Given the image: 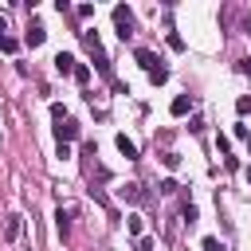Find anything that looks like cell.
Listing matches in <instances>:
<instances>
[{
  "instance_id": "1",
  "label": "cell",
  "mask_w": 251,
  "mask_h": 251,
  "mask_svg": "<svg viewBox=\"0 0 251 251\" xmlns=\"http://www.w3.org/2000/svg\"><path fill=\"white\" fill-rule=\"evenodd\" d=\"M114 24H118V35H122V39H129V35H133V12H129L126 4H118V8H114Z\"/></svg>"
},
{
  "instance_id": "2",
  "label": "cell",
  "mask_w": 251,
  "mask_h": 251,
  "mask_svg": "<svg viewBox=\"0 0 251 251\" xmlns=\"http://www.w3.org/2000/svg\"><path fill=\"white\" fill-rule=\"evenodd\" d=\"M55 137H59V145H67V141H78V122H59L55 126Z\"/></svg>"
},
{
  "instance_id": "3",
  "label": "cell",
  "mask_w": 251,
  "mask_h": 251,
  "mask_svg": "<svg viewBox=\"0 0 251 251\" xmlns=\"http://www.w3.org/2000/svg\"><path fill=\"white\" fill-rule=\"evenodd\" d=\"M75 67H78V59H75L71 51H59V55H55V71H59V75H75Z\"/></svg>"
},
{
  "instance_id": "4",
  "label": "cell",
  "mask_w": 251,
  "mask_h": 251,
  "mask_svg": "<svg viewBox=\"0 0 251 251\" xmlns=\"http://www.w3.org/2000/svg\"><path fill=\"white\" fill-rule=\"evenodd\" d=\"M133 55H137V63H141V67H145V71H149V75H153V71H157V67H161V59H157V55H153V51H149V47H137V51H133Z\"/></svg>"
},
{
  "instance_id": "5",
  "label": "cell",
  "mask_w": 251,
  "mask_h": 251,
  "mask_svg": "<svg viewBox=\"0 0 251 251\" xmlns=\"http://www.w3.org/2000/svg\"><path fill=\"white\" fill-rule=\"evenodd\" d=\"M192 106H196V102H192V94H176V98H173V106H169V110H173V114H176V118H184V114H188V110H192Z\"/></svg>"
},
{
  "instance_id": "6",
  "label": "cell",
  "mask_w": 251,
  "mask_h": 251,
  "mask_svg": "<svg viewBox=\"0 0 251 251\" xmlns=\"http://www.w3.org/2000/svg\"><path fill=\"white\" fill-rule=\"evenodd\" d=\"M24 39H27V47H39V43H43V39H47V31H43V24H31V27H27V35H24Z\"/></svg>"
},
{
  "instance_id": "7",
  "label": "cell",
  "mask_w": 251,
  "mask_h": 251,
  "mask_svg": "<svg viewBox=\"0 0 251 251\" xmlns=\"http://www.w3.org/2000/svg\"><path fill=\"white\" fill-rule=\"evenodd\" d=\"M118 149H122V157H126V161H137V145H133L126 133H118Z\"/></svg>"
},
{
  "instance_id": "8",
  "label": "cell",
  "mask_w": 251,
  "mask_h": 251,
  "mask_svg": "<svg viewBox=\"0 0 251 251\" xmlns=\"http://www.w3.org/2000/svg\"><path fill=\"white\" fill-rule=\"evenodd\" d=\"M55 227H59V235L67 239V235H71V212H63V208H59V212H55Z\"/></svg>"
},
{
  "instance_id": "9",
  "label": "cell",
  "mask_w": 251,
  "mask_h": 251,
  "mask_svg": "<svg viewBox=\"0 0 251 251\" xmlns=\"http://www.w3.org/2000/svg\"><path fill=\"white\" fill-rule=\"evenodd\" d=\"M122 196H126V200H133V204H141V200H145L141 184H126V188H122Z\"/></svg>"
},
{
  "instance_id": "10",
  "label": "cell",
  "mask_w": 251,
  "mask_h": 251,
  "mask_svg": "<svg viewBox=\"0 0 251 251\" xmlns=\"http://www.w3.org/2000/svg\"><path fill=\"white\" fill-rule=\"evenodd\" d=\"M20 235V216H8L4 220V239H16Z\"/></svg>"
},
{
  "instance_id": "11",
  "label": "cell",
  "mask_w": 251,
  "mask_h": 251,
  "mask_svg": "<svg viewBox=\"0 0 251 251\" xmlns=\"http://www.w3.org/2000/svg\"><path fill=\"white\" fill-rule=\"evenodd\" d=\"M165 78H169V67H157V71H153V75H149V82H153V86H161V82H165Z\"/></svg>"
},
{
  "instance_id": "12",
  "label": "cell",
  "mask_w": 251,
  "mask_h": 251,
  "mask_svg": "<svg viewBox=\"0 0 251 251\" xmlns=\"http://www.w3.org/2000/svg\"><path fill=\"white\" fill-rule=\"evenodd\" d=\"M126 227H129V235H141V216H126Z\"/></svg>"
},
{
  "instance_id": "13",
  "label": "cell",
  "mask_w": 251,
  "mask_h": 251,
  "mask_svg": "<svg viewBox=\"0 0 251 251\" xmlns=\"http://www.w3.org/2000/svg\"><path fill=\"white\" fill-rule=\"evenodd\" d=\"M75 78H78V82H90V67L78 63V67H75Z\"/></svg>"
},
{
  "instance_id": "14",
  "label": "cell",
  "mask_w": 251,
  "mask_h": 251,
  "mask_svg": "<svg viewBox=\"0 0 251 251\" xmlns=\"http://www.w3.org/2000/svg\"><path fill=\"white\" fill-rule=\"evenodd\" d=\"M204 251H224V243L216 235H204Z\"/></svg>"
},
{
  "instance_id": "15",
  "label": "cell",
  "mask_w": 251,
  "mask_h": 251,
  "mask_svg": "<svg viewBox=\"0 0 251 251\" xmlns=\"http://www.w3.org/2000/svg\"><path fill=\"white\" fill-rule=\"evenodd\" d=\"M169 47H173V51H184V39H180V35L173 31V35H169Z\"/></svg>"
},
{
  "instance_id": "16",
  "label": "cell",
  "mask_w": 251,
  "mask_h": 251,
  "mask_svg": "<svg viewBox=\"0 0 251 251\" xmlns=\"http://www.w3.org/2000/svg\"><path fill=\"white\" fill-rule=\"evenodd\" d=\"M51 118H55V122H67V110H63L59 102H55V106H51Z\"/></svg>"
},
{
  "instance_id": "17",
  "label": "cell",
  "mask_w": 251,
  "mask_h": 251,
  "mask_svg": "<svg viewBox=\"0 0 251 251\" xmlns=\"http://www.w3.org/2000/svg\"><path fill=\"white\" fill-rule=\"evenodd\" d=\"M235 110H239V114H247V110H251V98H247V94H243V98H239V102H235Z\"/></svg>"
},
{
  "instance_id": "18",
  "label": "cell",
  "mask_w": 251,
  "mask_h": 251,
  "mask_svg": "<svg viewBox=\"0 0 251 251\" xmlns=\"http://www.w3.org/2000/svg\"><path fill=\"white\" fill-rule=\"evenodd\" d=\"M239 75H251V59H239Z\"/></svg>"
},
{
  "instance_id": "19",
  "label": "cell",
  "mask_w": 251,
  "mask_h": 251,
  "mask_svg": "<svg viewBox=\"0 0 251 251\" xmlns=\"http://www.w3.org/2000/svg\"><path fill=\"white\" fill-rule=\"evenodd\" d=\"M137 251H153V239H137Z\"/></svg>"
},
{
  "instance_id": "20",
  "label": "cell",
  "mask_w": 251,
  "mask_h": 251,
  "mask_svg": "<svg viewBox=\"0 0 251 251\" xmlns=\"http://www.w3.org/2000/svg\"><path fill=\"white\" fill-rule=\"evenodd\" d=\"M247 153H251V149H247Z\"/></svg>"
}]
</instances>
